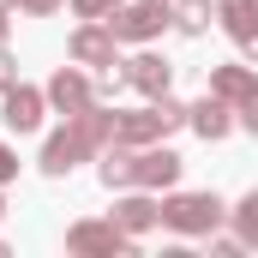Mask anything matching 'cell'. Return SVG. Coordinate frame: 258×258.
Instances as JSON below:
<instances>
[{"label":"cell","instance_id":"9","mask_svg":"<svg viewBox=\"0 0 258 258\" xmlns=\"http://www.w3.org/2000/svg\"><path fill=\"white\" fill-rule=\"evenodd\" d=\"M180 174V156L174 150H150V156H138V186H168Z\"/></svg>","mask_w":258,"mask_h":258},{"label":"cell","instance_id":"7","mask_svg":"<svg viewBox=\"0 0 258 258\" xmlns=\"http://www.w3.org/2000/svg\"><path fill=\"white\" fill-rule=\"evenodd\" d=\"M210 90L222 96V102H246L258 90V78L246 72V66H216V78H210Z\"/></svg>","mask_w":258,"mask_h":258},{"label":"cell","instance_id":"4","mask_svg":"<svg viewBox=\"0 0 258 258\" xmlns=\"http://www.w3.org/2000/svg\"><path fill=\"white\" fill-rule=\"evenodd\" d=\"M48 96L60 102L66 114H84V108H90V84H84V72H72V66H66V72H54Z\"/></svg>","mask_w":258,"mask_h":258},{"label":"cell","instance_id":"15","mask_svg":"<svg viewBox=\"0 0 258 258\" xmlns=\"http://www.w3.org/2000/svg\"><path fill=\"white\" fill-rule=\"evenodd\" d=\"M240 228H246V234H252V240H258V192L246 198V204H240Z\"/></svg>","mask_w":258,"mask_h":258},{"label":"cell","instance_id":"16","mask_svg":"<svg viewBox=\"0 0 258 258\" xmlns=\"http://www.w3.org/2000/svg\"><path fill=\"white\" fill-rule=\"evenodd\" d=\"M240 126H246V132H258V90L240 102Z\"/></svg>","mask_w":258,"mask_h":258},{"label":"cell","instance_id":"17","mask_svg":"<svg viewBox=\"0 0 258 258\" xmlns=\"http://www.w3.org/2000/svg\"><path fill=\"white\" fill-rule=\"evenodd\" d=\"M12 174H18V162H12V150L0 144V180H12Z\"/></svg>","mask_w":258,"mask_h":258},{"label":"cell","instance_id":"3","mask_svg":"<svg viewBox=\"0 0 258 258\" xmlns=\"http://www.w3.org/2000/svg\"><path fill=\"white\" fill-rule=\"evenodd\" d=\"M114 42H120L114 30H96V24H90V30L72 36V60H84V66H114Z\"/></svg>","mask_w":258,"mask_h":258},{"label":"cell","instance_id":"12","mask_svg":"<svg viewBox=\"0 0 258 258\" xmlns=\"http://www.w3.org/2000/svg\"><path fill=\"white\" fill-rule=\"evenodd\" d=\"M174 24H180L186 36H198V30L210 24V0H180V6H174Z\"/></svg>","mask_w":258,"mask_h":258},{"label":"cell","instance_id":"2","mask_svg":"<svg viewBox=\"0 0 258 258\" xmlns=\"http://www.w3.org/2000/svg\"><path fill=\"white\" fill-rule=\"evenodd\" d=\"M216 216H222V204H216L210 192H192V198H174V204H162V222H174V228H186V234L216 228Z\"/></svg>","mask_w":258,"mask_h":258},{"label":"cell","instance_id":"19","mask_svg":"<svg viewBox=\"0 0 258 258\" xmlns=\"http://www.w3.org/2000/svg\"><path fill=\"white\" fill-rule=\"evenodd\" d=\"M0 90H12V54H0Z\"/></svg>","mask_w":258,"mask_h":258},{"label":"cell","instance_id":"13","mask_svg":"<svg viewBox=\"0 0 258 258\" xmlns=\"http://www.w3.org/2000/svg\"><path fill=\"white\" fill-rule=\"evenodd\" d=\"M120 222H126V228H144V222H156V204H150V198H126V204H120Z\"/></svg>","mask_w":258,"mask_h":258},{"label":"cell","instance_id":"1","mask_svg":"<svg viewBox=\"0 0 258 258\" xmlns=\"http://www.w3.org/2000/svg\"><path fill=\"white\" fill-rule=\"evenodd\" d=\"M168 18H174V12H168L162 0H138V6H126V12H120L108 30H114V36H126V42H150V36L168 24Z\"/></svg>","mask_w":258,"mask_h":258},{"label":"cell","instance_id":"11","mask_svg":"<svg viewBox=\"0 0 258 258\" xmlns=\"http://www.w3.org/2000/svg\"><path fill=\"white\" fill-rule=\"evenodd\" d=\"M192 126L204 132V138H222V132H228V102H222V96L198 102V108H192Z\"/></svg>","mask_w":258,"mask_h":258},{"label":"cell","instance_id":"10","mask_svg":"<svg viewBox=\"0 0 258 258\" xmlns=\"http://www.w3.org/2000/svg\"><path fill=\"white\" fill-rule=\"evenodd\" d=\"M72 246H78V252H120V228L84 222V228H72Z\"/></svg>","mask_w":258,"mask_h":258},{"label":"cell","instance_id":"5","mask_svg":"<svg viewBox=\"0 0 258 258\" xmlns=\"http://www.w3.org/2000/svg\"><path fill=\"white\" fill-rule=\"evenodd\" d=\"M222 24H228V36L234 42H258V0H222Z\"/></svg>","mask_w":258,"mask_h":258},{"label":"cell","instance_id":"18","mask_svg":"<svg viewBox=\"0 0 258 258\" xmlns=\"http://www.w3.org/2000/svg\"><path fill=\"white\" fill-rule=\"evenodd\" d=\"M18 6H24V12H54L60 0H18Z\"/></svg>","mask_w":258,"mask_h":258},{"label":"cell","instance_id":"20","mask_svg":"<svg viewBox=\"0 0 258 258\" xmlns=\"http://www.w3.org/2000/svg\"><path fill=\"white\" fill-rule=\"evenodd\" d=\"M0 36H6V18H0Z\"/></svg>","mask_w":258,"mask_h":258},{"label":"cell","instance_id":"8","mask_svg":"<svg viewBox=\"0 0 258 258\" xmlns=\"http://www.w3.org/2000/svg\"><path fill=\"white\" fill-rule=\"evenodd\" d=\"M126 78L144 90V96H168V66L156 60V54H138V60L126 66Z\"/></svg>","mask_w":258,"mask_h":258},{"label":"cell","instance_id":"6","mask_svg":"<svg viewBox=\"0 0 258 258\" xmlns=\"http://www.w3.org/2000/svg\"><path fill=\"white\" fill-rule=\"evenodd\" d=\"M36 120H42V96L12 84V90H6V126H12V132H30Z\"/></svg>","mask_w":258,"mask_h":258},{"label":"cell","instance_id":"14","mask_svg":"<svg viewBox=\"0 0 258 258\" xmlns=\"http://www.w3.org/2000/svg\"><path fill=\"white\" fill-rule=\"evenodd\" d=\"M114 6H120V0H72L78 18H102V12H114Z\"/></svg>","mask_w":258,"mask_h":258}]
</instances>
